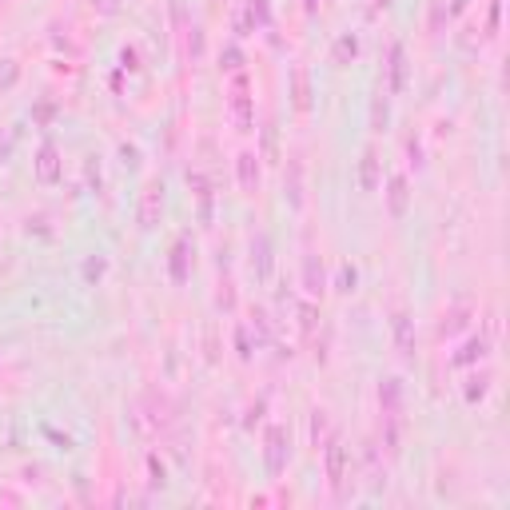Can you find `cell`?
<instances>
[{
	"label": "cell",
	"instance_id": "cell-1",
	"mask_svg": "<svg viewBox=\"0 0 510 510\" xmlns=\"http://www.w3.org/2000/svg\"><path fill=\"white\" fill-rule=\"evenodd\" d=\"M287 467V447H283V430L271 427L267 430V470L279 474V470Z\"/></svg>",
	"mask_w": 510,
	"mask_h": 510
},
{
	"label": "cell",
	"instance_id": "cell-2",
	"mask_svg": "<svg viewBox=\"0 0 510 510\" xmlns=\"http://www.w3.org/2000/svg\"><path fill=\"white\" fill-rule=\"evenodd\" d=\"M327 474H331L335 498H339V483H343V447L339 442H331V451H327Z\"/></svg>",
	"mask_w": 510,
	"mask_h": 510
},
{
	"label": "cell",
	"instance_id": "cell-3",
	"mask_svg": "<svg viewBox=\"0 0 510 510\" xmlns=\"http://www.w3.org/2000/svg\"><path fill=\"white\" fill-rule=\"evenodd\" d=\"M156 211H160V188H148V195H144V207H140V223L144 227H152V220H156Z\"/></svg>",
	"mask_w": 510,
	"mask_h": 510
},
{
	"label": "cell",
	"instance_id": "cell-4",
	"mask_svg": "<svg viewBox=\"0 0 510 510\" xmlns=\"http://www.w3.org/2000/svg\"><path fill=\"white\" fill-rule=\"evenodd\" d=\"M239 172H243V188H255V179H260V167H255V156H239Z\"/></svg>",
	"mask_w": 510,
	"mask_h": 510
},
{
	"label": "cell",
	"instance_id": "cell-5",
	"mask_svg": "<svg viewBox=\"0 0 510 510\" xmlns=\"http://www.w3.org/2000/svg\"><path fill=\"white\" fill-rule=\"evenodd\" d=\"M391 192H395V216H399V211H403V179L391 183Z\"/></svg>",
	"mask_w": 510,
	"mask_h": 510
}]
</instances>
